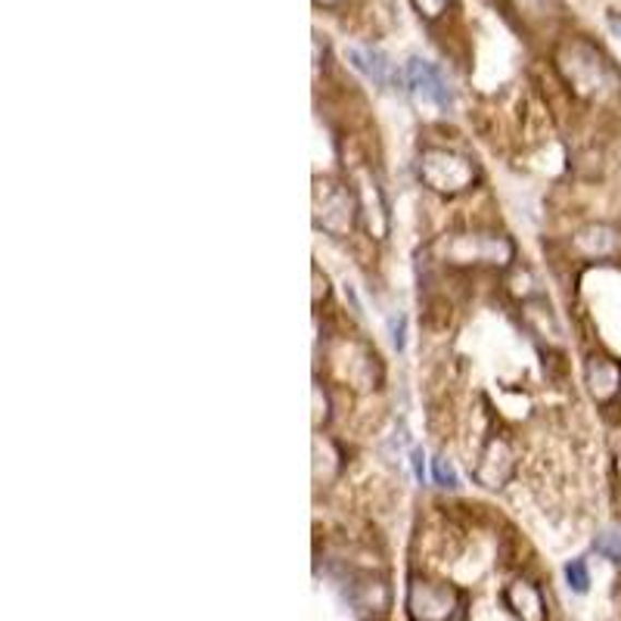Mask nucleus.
<instances>
[{
  "instance_id": "f257e3e1",
  "label": "nucleus",
  "mask_w": 621,
  "mask_h": 621,
  "mask_svg": "<svg viewBox=\"0 0 621 621\" xmlns=\"http://www.w3.org/2000/svg\"><path fill=\"white\" fill-rule=\"evenodd\" d=\"M407 87L414 91V97L420 103L439 106V109L451 106V91H447V84L439 75V69L432 62L420 60V57H414V60L407 62Z\"/></svg>"
},
{
  "instance_id": "f03ea898",
  "label": "nucleus",
  "mask_w": 621,
  "mask_h": 621,
  "mask_svg": "<svg viewBox=\"0 0 621 621\" xmlns=\"http://www.w3.org/2000/svg\"><path fill=\"white\" fill-rule=\"evenodd\" d=\"M587 382L597 398H612L621 389V367L609 358H594L587 367Z\"/></svg>"
},
{
  "instance_id": "7ed1b4c3",
  "label": "nucleus",
  "mask_w": 621,
  "mask_h": 621,
  "mask_svg": "<svg viewBox=\"0 0 621 621\" xmlns=\"http://www.w3.org/2000/svg\"><path fill=\"white\" fill-rule=\"evenodd\" d=\"M348 60L355 62V69L363 72L370 81L377 84H389V75H392V65L382 57L380 50H370V47H351L348 50Z\"/></svg>"
},
{
  "instance_id": "20e7f679",
  "label": "nucleus",
  "mask_w": 621,
  "mask_h": 621,
  "mask_svg": "<svg viewBox=\"0 0 621 621\" xmlns=\"http://www.w3.org/2000/svg\"><path fill=\"white\" fill-rule=\"evenodd\" d=\"M422 602L429 606L426 616H422V621H441L447 612H451V609H447V606H451V594H447V590H439V587H432V584H422V587L417 584V587L410 590V606H422Z\"/></svg>"
},
{
  "instance_id": "39448f33",
  "label": "nucleus",
  "mask_w": 621,
  "mask_h": 621,
  "mask_svg": "<svg viewBox=\"0 0 621 621\" xmlns=\"http://www.w3.org/2000/svg\"><path fill=\"white\" fill-rule=\"evenodd\" d=\"M594 547H597V553H600V557H606V560L621 562V532L619 528H606V532H600V535L594 538Z\"/></svg>"
},
{
  "instance_id": "423d86ee",
  "label": "nucleus",
  "mask_w": 621,
  "mask_h": 621,
  "mask_svg": "<svg viewBox=\"0 0 621 621\" xmlns=\"http://www.w3.org/2000/svg\"><path fill=\"white\" fill-rule=\"evenodd\" d=\"M565 578H569V587H572L575 594H584V590L590 587V575H587L584 560L569 562V565H565Z\"/></svg>"
},
{
  "instance_id": "0eeeda50",
  "label": "nucleus",
  "mask_w": 621,
  "mask_h": 621,
  "mask_svg": "<svg viewBox=\"0 0 621 621\" xmlns=\"http://www.w3.org/2000/svg\"><path fill=\"white\" fill-rule=\"evenodd\" d=\"M432 473H435V481L444 485V488H454V485H457V473H454V466L444 461V457H435V461H432Z\"/></svg>"
},
{
  "instance_id": "6e6552de",
  "label": "nucleus",
  "mask_w": 621,
  "mask_h": 621,
  "mask_svg": "<svg viewBox=\"0 0 621 621\" xmlns=\"http://www.w3.org/2000/svg\"><path fill=\"white\" fill-rule=\"evenodd\" d=\"M410 3L417 7V13L426 16V20H439L441 13L447 10V3H451V0H410Z\"/></svg>"
},
{
  "instance_id": "1a4fd4ad",
  "label": "nucleus",
  "mask_w": 621,
  "mask_h": 621,
  "mask_svg": "<svg viewBox=\"0 0 621 621\" xmlns=\"http://www.w3.org/2000/svg\"><path fill=\"white\" fill-rule=\"evenodd\" d=\"M414 473L422 481V451H414Z\"/></svg>"
},
{
  "instance_id": "9d476101",
  "label": "nucleus",
  "mask_w": 621,
  "mask_h": 621,
  "mask_svg": "<svg viewBox=\"0 0 621 621\" xmlns=\"http://www.w3.org/2000/svg\"><path fill=\"white\" fill-rule=\"evenodd\" d=\"M609 28L621 38V13H612V16H609Z\"/></svg>"
},
{
  "instance_id": "9b49d317",
  "label": "nucleus",
  "mask_w": 621,
  "mask_h": 621,
  "mask_svg": "<svg viewBox=\"0 0 621 621\" xmlns=\"http://www.w3.org/2000/svg\"><path fill=\"white\" fill-rule=\"evenodd\" d=\"M318 3H323V7H333V3H339V0H318Z\"/></svg>"
}]
</instances>
